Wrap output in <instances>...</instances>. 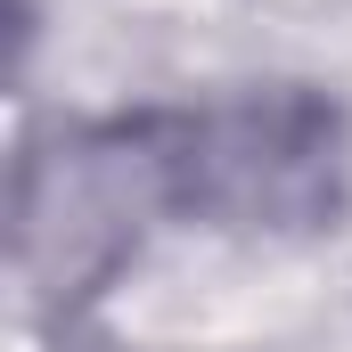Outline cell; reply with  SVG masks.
I'll list each match as a JSON object with an SVG mask.
<instances>
[{"label":"cell","instance_id":"cell-1","mask_svg":"<svg viewBox=\"0 0 352 352\" xmlns=\"http://www.w3.org/2000/svg\"><path fill=\"white\" fill-rule=\"evenodd\" d=\"M148 173L180 213H213L238 230H311L336 213V107L320 98H230L205 115L148 123Z\"/></svg>","mask_w":352,"mask_h":352}]
</instances>
